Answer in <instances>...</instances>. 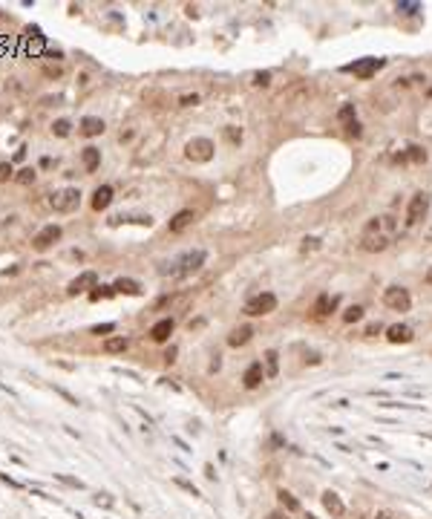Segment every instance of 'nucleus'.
Wrapping results in <instances>:
<instances>
[{
    "label": "nucleus",
    "mask_w": 432,
    "mask_h": 519,
    "mask_svg": "<svg viewBox=\"0 0 432 519\" xmlns=\"http://www.w3.org/2000/svg\"><path fill=\"white\" fill-rule=\"evenodd\" d=\"M395 231H398V222H395V217H389V214L375 217L369 225H366L363 239H360V248H363V251H383V248L392 242Z\"/></svg>",
    "instance_id": "obj_1"
},
{
    "label": "nucleus",
    "mask_w": 432,
    "mask_h": 519,
    "mask_svg": "<svg viewBox=\"0 0 432 519\" xmlns=\"http://www.w3.org/2000/svg\"><path fill=\"white\" fill-rule=\"evenodd\" d=\"M202 263H205V251L202 248H196V251H187L182 254L179 260H173V271H167V274H176V277H187V274H193V271H199Z\"/></svg>",
    "instance_id": "obj_2"
},
{
    "label": "nucleus",
    "mask_w": 432,
    "mask_h": 519,
    "mask_svg": "<svg viewBox=\"0 0 432 519\" xmlns=\"http://www.w3.org/2000/svg\"><path fill=\"white\" fill-rule=\"evenodd\" d=\"M49 205L58 211V214H72V211L81 205V190H78V188H64V190H58V193L49 199Z\"/></svg>",
    "instance_id": "obj_3"
},
{
    "label": "nucleus",
    "mask_w": 432,
    "mask_h": 519,
    "mask_svg": "<svg viewBox=\"0 0 432 519\" xmlns=\"http://www.w3.org/2000/svg\"><path fill=\"white\" fill-rule=\"evenodd\" d=\"M184 156L190 159V162H211L214 159V142L211 139H190L187 144H184Z\"/></svg>",
    "instance_id": "obj_4"
},
{
    "label": "nucleus",
    "mask_w": 432,
    "mask_h": 519,
    "mask_svg": "<svg viewBox=\"0 0 432 519\" xmlns=\"http://www.w3.org/2000/svg\"><path fill=\"white\" fill-rule=\"evenodd\" d=\"M383 303H386L389 309H395V312H409L412 297H409V291H406L403 285H389V288L383 291Z\"/></svg>",
    "instance_id": "obj_5"
},
{
    "label": "nucleus",
    "mask_w": 432,
    "mask_h": 519,
    "mask_svg": "<svg viewBox=\"0 0 432 519\" xmlns=\"http://www.w3.org/2000/svg\"><path fill=\"white\" fill-rule=\"evenodd\" d=\"M277 309V297L271 294V291H262V294H257V297H251L248 306H245V315H251V318H259V315H271Z\"/></svg>",
    "instance_id": "obj_6"
},
{
    "label": "nucleus",
    "mask_w": 432,
    "mask_h": 519,
    "mask_svg": "<svg viewBox=\"0 0 432 519\" xmlns=\"http://www.w3.org/2000/svg\"><path fill=\"white\" fill-rule=\"evenodd\" d=\"M427 211H430V196L421 190V193H415V196L409 199V205H406V225H418L421 219L427 217Z\"/></svg>",
    "instance_id": "obj_7"
},
{
    "label": "nucleus",
    "mask_w": 432,
    "mask_h": 519,
    "mask_svg": "<svg viewBox=\"0 0 432 519\" xmlns=\"http://www.w3.org/2000/svg\"><path fill=\"white\" fill-rule=\"evenodd\" d=\"M58 239H61V225L52 222V225H43V228L32 236V248L35 251H46V248H52Z\"/></svg>",
    "instance_id": "obj_8"
},
{
    "label": "nucleus",
    "mask_w": 432,
    "mask_h": 519,
    "mask_svg": "<svg viewBox=\"0 0 432 519\" xmlns=\"http://www.w3.org/2000/svg\"><path fill=\"white\" fill-rule=\"evenodd\" d=\"M95 285H98V274H95V271H81V274L67 285V294L75 297V294H84V291H89V288H95Z\"/></svg>",
    "instance_id": "obj_9"
},
{
    "label": "nucleus",
    "mask_w": 432,
    "mask_h": 519,
    "mask_svg": "<svg viewBox=\"0 0 432 519\" xmlns=\"http://www.w3.org/2000/svg\"><path fill=\"white\" fill-rule=\"evenodd\" d=\"M383 67V58H360V61H354V64H349V72H354L357 78H372L378 69Z\"/></svg>",
    "instance_id": "obj_10"
},
{
    "label": "nucleus",
    "mask_w": 432,
    "mask_h": 519,
    "mask_svg": "<svg viewBox=\"0 0 432 519\" xmlns=\"http://www.w3.org/2000/svg\"><path fill=\"white\" fill-rule=\"evenodd\" d=\"M193 222H196V214H193L190 208H184L179 214H173V219L167 222V231H170V234H182L184 228H190Z\"/></svg>",
    "instance_id": "obj_11"
},
{
    "label": "nucleus",
    "mask_w": 432,
    "mask_h": 519,
    "mask_svg": "<svg viewBox=\"0 0 432 519\" xmlns=\"http://www.w3.org/2000/svg\"><path fill=\"white\" fill-rule=\"evenodd\" d=\"M173 320L170 318H165V320H159V323H153V329H150V337L156 340V343H165V340H170V335H173Z\"/></svg>",
    "instance_id": "obj_12"
},
{
    "label": "nucleus",
    "mask_w": 432,
    "mask_h": 519,
    "mask_svg": "<svg viewBox=\"0 0 432 519\" xmlns=\"http://www.w3.org/2000/svg\"><path fill=\"white\" fill-rule=\"evenodd\" d=\"M386 340H389V343H409V340H412V329L403 326V323H395V326L386 329Z\"/></svg>",
    "instance_id": "obj_13"
},
{
    "label": "nucleus",
    "mask_w": 432,
    "mask_h": 519,
    "mask_svg": "<svg viewBox=\"0 0 432 519\" xmlns=\"http://www.w3.org/2000/svg\"><path fill=\"white\" fill-rule=\"evenodd\" d=\"M110 202H113V188H110V185L95 188V193H92V208H95V211H107Z\"/></svg>",
    "instance_id": "obj_14"
},
{
    "label": "nucleus",
    "mask_w": 432,
    "mask_h": 519,
    "mask_svg": "<svg viewBox=\"0 0 432 519\" xmlns=\"http://www.w3.org/2000/svg\"><path fill=\"white\" fill-rule=\"evenodd\" d=\"M262 378H265V372H262V364H251V367L245 369V375H242V381H245V386H248V389L259 386V384H262Z\"/></svg>",
    "instance_id": "obj_15"
},
{
    "label": "nucleus",
    "mask_w": 432,
    "mask_h": 519,
    "mask_svg": "<svg viewBox=\"0 0 432 519\" xmlns=\"http://www.w3.org/2000/svg\"><path fill=\"white\" fill-rule=\"evenodd\" d=\"M81 159H84V168H86V173H95V170H98V165H101V150H98V147H84Z\"/></svg>",
    "instance_id": "obj_16"
},
{
    "label": "nucleus",
    "mask_w": 432,
    "mask_h": 519,
    "mask_svg": "<svg viewBox=\"0 0 432 519\" xmlns=\"http://www.w3.org/2000/svg\"><path fill=\"white\" fill-rule=\"evenodd\" d=\"M323 505H326V511H329L332 517H343V514H346L343 502L337 499V493H332V490H326V493H323Z\"/></svg>",
    "instance_id": "obj_17"
},
{
    "label": "nucleus",
    "mask_w": 432,
    "mask_h": 519,
    "mask_svg": "<svg viewBox=\"0 0 432 519\" xmlns=\"http://www.w3.org/2000/svg\"><path fill=\"white\" fill-rule=\"evenodd\" d=\"M251 335H254L251 326H239V329H233L231 335H228V346H242V343L251 340Z\"/></svg>",
    "instance_id": "obj_18"
},
{
    "label": "nucleus",
    "mask_w": 432,
    "mask_h": 519,
    "mask_svg": "<svg viewBox=\"0 0 432 519\" xmlns=\"http://www.w3.org/2000/svg\"><path fill=\"white\" fill-rule=\"evenodd\" d=\"M81 133L84 136H101V133H104V121H101V118H95V116H86L81 121Z\"/></svg>",
    "instance_id": "obj_19"
},
{
    "label": "nucleus",
    "mask_w": 432,
    "mask_h": 519,
    "mask_svg": "<svg viewBox=\"0 0 432 519\" xmlns=\"http://www.w3.org/2000/svg\"><path fill=\"white\" fill-rule=\"evenodd\" d=\"M127 349V337L124 335H116V337H107L104 340V352L107 355H118V352H124Z\"/></svg>",
    "instance_id": "obj_20"
},
{
    "label": "nucleus",
    "mask_w": 432,
    "mask_h": 519,
    "mask_svg": "<svg viewBox=\"0 0 432 519\" xmlns=\"http://www.w3.org/2000/svg\"><path fill=\"white\" fill-rule=\"evenodd\" d=\"M113 288H116V294H141V285L135 283V280H116L113 283Z\"/></svg>",
    "instance_id": "obj_21"
},
{
    "label": "nucleus",
    "mask_w": 432,
    "mask_h": 519,
    "mask_svg": "<svg viewBox=\"0 0 432 519\" xmlns=\"http://www.w3.org/2000/svg\"><path fill=\"white\" fill-rule=\"evenodd\" d=\"M334 306H337V297H332V294H320L314 303V312L317 315H329Z\"/></svg>",
    "instance_id": "obj_22"
},
{
    "label": "nucleus",
    "mask_w": 432,
    "mask_h": 519,
    "mask_svg": "<svg viewBox=\"0 0 432 519\" xmlns=\"http://www.w3.org/2000/svg\"><path fill=\"white\" fill-rule=\"evenodd\" d=\"M265 367H268V378H274V375H277V367H280V355H277V352L271 349V352H265Z\"/></svg>",
    "instance_id": "obj_23"
},
{
    "label": "nucleus",
    "mask_w": 432,
    "mask_h": 519,
    "mask_svg": "<svg viewBox=\"0 0 432 519\" xmlns=\"http://www.w3.org/2000/svg\"><path fill=\"white\" fill-rule=\"evenodd\" d=\"M406 162H418V165H421V162H427V150H424V147H418V144H412V147L406 150Z\"/></svg>",
    "instance_id": "obj_24"
},
{
    "label": "nucleus",
    "mask_w": 432,
    "mask_h": 519,
    "mask_svg": "<svg viewBox=\"0 0 432 519\" xmlns=\"http://www.w3.org/2000/svg\"><path fill=\"white\" fill-rule=\"evenodd\" d=\"M395 9L403 12V15H415V12H421V3H415V0H398Z\"/></svg>",
    "instance_id": "obj_25"
},
{
    "label": "nucleus",
    "mask_w": 432,
    "mask_h": 519,
    "mask_svg": "<svg viewBox=\"0 0 432 519\" xmlns=\"http://www.w3.org/2000/svg\"><path fill=\"white\" fill-rule=\"evenodd\" d=\"M280 502H283V508H285V511H291V514H294V511H300V502L291 496V493H288V490H280Z\"/></svg>",
    "instance_id": "obj_26"
},
{
    "label": "nucleus",
    "mask_w": 432,
    "mask_h": 519,
    "mask_svg": "<svg viewBox=\"0 0 432 519\" xmlns=\"http://www.w3.org/2000/svg\"><path fill=\"white\" fill-rule=\"evenodd\" d=\"M52 133H55V136H61V139H64V136H69V133H72V124H69L67 118H58V121L52 124Z\"/></svg>",
    "instance_id": "obj_27"
},
{
    "label": "nucleus",
    "mask_w": 432,
    "mask_h": 519,
    "mask_svg": "<svg viewBox=\"0 0 432 519\" xmlns=\"http://www.w3.org/2000/svg\"><path fill=\"white\" fill-rule=\"evenodd\" d=\"M337 118H340L343 124H351V121H354V104H343V107L337 110Z\"/></svg>",
    "instance_id": "obj_28"
},
{
    "label": "nucleus",
    "mask_w": 432,
    "mask_h": 519,
    "mask_svg": "<svg viewBox=\"0 0 432 519\" xmlns=\"http://www.w3.org/2000/svg\"><path fill=\"white\" fill-rule=\"evenodd\" d=\"M360 318H363V309H360V306H349V309L343 312V320H346V323H354V320H360Z\"/></svg>",
    "instance_id": "obj_29"
},
{
    "label": "nucleus",
    "mask_w": 432,
    "mask_h": 519,
    "mask_svg": "<svg viewBox=\"0 0 432 519\" xmlns=\"http://www.w3.org/2000/svg\"><path fill=\"white\" fill-rule=\"evenodd\" d=\"M17 182H20V185H32L35 182V170L32 168H23L20 173H17Z\"/></svg>",
    "instance_id": "obj_30"
},
{
    "label": "nucleus",
    "mask_w": 432,
    "mask_h": 519,
    "mask_svg": "<svg viewBox=\"0 0 432 519\" xmlns=\"http://www.w3.org/2000/svg\"><path fill=\"white\" fill-rule=\"evenodd\" d=\"M254 84L257 87H268L271 84V72H257V75H254Z\"/></svg>",
    "instance_id": "obj_31"
},
{
    "label": "nucleus",
    "mask_w": 432,
    "mask_h": 519,
    "mask_svg": "<svg viewBox=\"0 0 432 519\" xmlns=\"http://www.w3.org/2000/svg\"><path fill=\"white\" fill-rule=\"evenodd\" d=\"M225 136H228V142H233V144H236V142L242 139V130H239V127H225Z\"/></svg>",
    "instance_id": "obj_32"
},
{
    "label": "nucleus",
    "mask_w": 432,
    "mask_h": 519,
    "mask_svg": "<svg viewBox=\"0 0 432 519\" xmlns=\"http://www.w3.org/2000/svg\"><path fill=\"white\" fill-rule=\"evenodd\" d=\"M9 176H12V165L9 162H0V185L9 182Z\"/></svg>",
    "instance_id": "obj_33"
},
{
    "label": "nucleus",
    "mask_w": 432,
    "mask_h": 519,
    "mask_svg": "<svg viewBox=\"0 0 432 519\" xmlns=\"http://www.w3.org/2000/svg\"><path fill=\"white\" fill-rule=\"evenodd\" d=\"M317 245H320V239H317V236H305V239H302V251H314Z\"/></svg>",
    "instance_id": "obj_34"
},
{
    "label": "nucleus",
    "mask_w": 432,
    "mask_h": 519,
    "mask_svg": "<svg viewBox=\"0 0 432 519\" xmlns=\"http://www.w3.org/2000/svg\"><path fill=\"white\" fill-rule=\"evenodd\" d=\"M116 326L113 323H101V326H92V335H107V332H113Z\"/></svg>",
    "instance_id": "obj_35"
},
{
    "label": "nucleus",
    "mask_w": 432,
    "mask_h": 519,
    "mask_svg": "<svg viewBox=\"0 0 432 519\" xmlns=\"http://www.w3.org/2000/svg\"><path fill=\"white\" fill-rule=\"evenodd\" d=\"M179 104H182V107H193V104H199V95H182Z\"/></svg>",
    "instance_id": "obj_36"
},
{
    "label": "nucleus",
    "mask_w": 432,
    "mask_h": 519,
    "mask_svg": "<svg viewBox=\"0 0 432 519\" xmlns=\"http://www.w3.org/2000/svg\"><path fill=\"white\" fill-rule=\"evenodd\" d=\"M176 485H179V487H184V490H190L193 496H199V490H196V487L190 485V482H184V479H176Z\"/></svg>",
    "instance_id": "obj_37"
},
{
    "label": "nucleus",
    "mask_w": 432,
    "mask_h": 519,
    "mask_svg": "<svg viewBox=\"0 0 432 519\" xmlns=\"http://www.w3.org/2000/svg\"><path fill=\"white\" fill-rule=\"evenodd\" d=\"M346 130H349L351 136H360V124H357V118H354L351 124H346Z\"/></svg>",
    "instance_id": "obj_38"
},
{
    "label": "nucleus",
    "mask_w": 432,
    "mask_h": 519,
    "mask_svg": "<svg viewBox=\"0 0 432 519\" xmlns=\"http://www.w3.org/2000/svg\"><path fill=\"white\" fill-rule=\"evenodd\" d=\"M378 332H381V323H369L366 326V335H378Z\"/></svg>",
    "instance_id": "obj_39"
},
{
    "label": "nucleus",
    "mask_w": 432,
    "mask_h": 519,
    "mask_svg": "<svg viewBox=\"0 0 432 519\" xmlns=\"http://www.w3.org/2000/svg\"><path fill=\"white\" fill-rule=\"evenodd\" d=\"M165 361H167V364H173V361H176V346H170V349L165 352Z\"/></svg>",
    "instance_id": "obj_40"
},
{
    "label": "nucleus",
    "mask_w": 432,
    "mask_h": 519,
    "mask_svg": "<svg viewBox=\"0 0 432 519\" xmlns=\"http://www.w3.org/2000/svg\"><path fill=\"white\" fill-rule=\"evenodd\" d=\"M58 395H64V398H67L69 404H78V398H75V395H69L67 389H58Z\"/></svg>",
    "instance_id": "obj_41"
},
{
    "label": "nucleus",
    "mask_w": 432,
    "mask_h": 519,
    "mask_svg": "<svg viewBox=\"0 0 432 519\" xmlns=\"http://www.w3.org/2000/svg\"><path fill=\"white\" fill-rule=\"evenodd\" d=\"M375 519H392V514H389V511H378V517Z\"/></svg>",
    "instance_id": "obj_42"
},
{
    "label": "nucleus",
    "mask_w": 432,
    "mask_h": 519,
    "mask_svg": "<svg viewBox=\"0 0 432 519\" xmlns=\"http://www.w3.org/2000/svg\"><path fill=\"white\" fill-rule=\"evenodd\" d=\"M427 283L432 285V268H430V271H427Z\"/></svg>",
    "instance_id": "obj_43"
},
{
    "label": "nucleus",
    "mask_w": 432,
    "mask_h": 519,
    "mask_svg": "<svg viewBox=\"0 0 432 519\" xmlns=\"http://www.w3.org/2000/svg\"><path fill=\"white\" fill-rule=\"evenodd\" d=\"M305 519H314V517H311V514H308V517H305Z\"/></svg>",
    "instance_id": "obj_44"
}]
</instances>
